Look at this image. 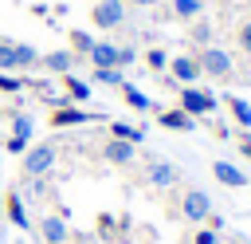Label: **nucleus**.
Here are the masks:
<instances>
[{
    "instance_id": "obj_29",
    "label": "nucleus",
    "mask_w": 251,
    "mask_h": 244,
    "mask_svg": "<svg viewBox=\"0 0 251 244\" xmlns=\"http://www.w3.org/2000/svg\"><path fill=\"white\" fill-rule=\"evenodd\" d=\"M0 91L16 94V91H24V79H20V75H0Z\"/></svg>"
},
{
    "instance_id": "obj_8",
    "label": "nucleus",
    "mask_w": 251,
    "mask_h": 244,
    "mask_svg": "<svg viewBox=\"0 0 251 244\" xmlns=\"http://www.w3.org/2000/svg\"><path fill=\"white\" fill-rule=\"evenodd\" d=\"M102 153H106L110 165H133V161H137V146H133V142H122V138H110Z\"/></svg>"
},
{
    "instance_id": "obj_3",
    "label": "nucleus",
    "mask_w": 251,
    "mask_h": 244,
    "mask_svg": "<svg viewBox=\"0 0 251 244\" xmlns=\"http://www.w3.org/2000/svg\"><path fill=\"white\" fill-rule=\"evenodd\" d=\"M216 106H220V102H216L212 91H204V87H180V110H184V114L200 118V114H212Z\"/></svg>"
},
{
    "instance_id": "obj_6",
    "label": "nucleus",
    "mask_w": 251,
    "mask_h": 244,
    "mask_svg": "<svg viewBox=\"0 0 251 244\" xmlns=\"http://www.w3.org/2000/svg\"><path fill=\"white\" fill-rule=\"evenodd\" d=\"M27 142H31V118L27 114H16L12 118V134H8V142H4V150L8 153H27Z\"/></svg>"
},
{
    "instance_id": "obj_31",
    "label": "nucleus",
    "mask_w": 251,
    "mask_h": 244,
    "mask_svg": "<svg viewBox=\"0 0 251 244\" xmlns=\"http://www.w3.org/2000/svg\"><path fill=\"white\" fill-rule=\"evenodd\" d=\"M196 244H216V232H212V228H200V232H196Z\"/></svg>"
},
{
    "instance_id": "obj_9",
    "label": "nucleus",
    "mask_w": 251,
    "mask_h": 244,
    "mask_svg": "<svg viewBox=\"0 0 251 244\" xmlns=\"http://www.w3.org/2000/svg\"><path fill=\"white\" fill-rule=\"evenodd\" d=\"M98 114H90V110H82V106H55V114H51V126H82V122H94Z\"/></svg>"
},
{
    "instance_id": "obj_12",
    "label": "nucleus",
    "mask_w": 251,
    "mask_h": 244,
    "mask_svg": "<svg viewBox=\"0 0 251 244\" xmlns=\"http://www.w3.org/2000/svg\"><path fill=\"white\" fill-rule=\"evenodd\" d=\"M39 236H43L47 244H67L71 232H67V220H63V216H43V220H39Z\"/></svg>"
},
{
    "instance_id": "obj_10",
    "label": "nucleus",
    "mask_w": 251,
    "mask_h": 244,
    "mask_svg": "<svg viewBox=\"0 0 251 244\" xmlns=\"http://www.w3.org/2000/svg\"><path fill=\"white\" fill-rule=\"evenodd\" d=\"M212 177L220 185H227V189H243L247 185V173L239 165H231V161H212Z\"/></svg>"
},
{
    "instance_id": "obj_18",
    "label": "nucleus",
    "mask_w": 251,
    "mask_h": 244,
    "mask_svg": "<svg viewBox=\"0 0 251 244\" xmlns=\"http://www.w3.org/2000/svg\"><path fill=\"white\" fill-rule=\"evenodd\" d=\"M63 83H67V98L71 102H90V83H82L75 75H63Z\"/></svg>"
},
{
    "instance_id": "obj_32",
    "label": "nucleus",
    "mask_w": 251,
    "mask_h": 244,
    "mask_svg": "<svg viewBox=\"0 0 251 244\" xmlns=\"http://www.w3.org/2000/svg\"><path fill=\"white\" fill-rule=\"evenodd\" d=\"M243 153H247V157H251V142H247V146H243Z\"/></svg>"
},
{
    "instance_id": "obj_33",
    "label": "nucleus",
    "mask_w": 251,
    "mask_h": 244,
    "mask_svg": "<svg viewBox=\"0 0 251 244\" xmlns=\"http://www.w3.org/2000/svg\"><path fill=\"white\" fill-rule=\"evenodd\" d=\"M126 4H149V0H126Z\"/></svg>"
},
{
    "instance_id": "obj_15",
    "label": "nucleus",
    "mask_w": 251,
    "mask_h": 244,
    "mask_svg": "<svg viewBox=\"0 0 251 244\" xmlns=\"http://www.w3.org/2000/svg\"><path fill=\"white\" fill-rule=\"evenodd\" d=\"M161 126H169V130H196V118H192V114H184L180 106H173V110H165V114H161Z\"/></svg>"
},
{
    "instance_id": "obj_7",
    "label": "nucleus",
    "mask_w": 251,
    "mask_h": 244,
    "mask_svg": "<svg viewBox=\"0 0 251 244\" xmlns=\"http://www.w3.org/2000/svg\"><path fill=\"white\" fill-rule=\"evenodd\" d=\"M169 71H173V79H176L180 87H196V79H200V63H196L192 55H173Z\"/></svg>"
},
{
    "instance_id": "obj_28",
    "label": "nucleus",
    "mask_w": 251,
    "mask_h": 244,
    "mask_svg": "<svg viewBox=\"0 0 251 244\" xmlns=\"http://www.w3.org/2000/svg\"><path fill=\"white\" fill-rule=\"evenodd\" d=\"M235 47H239V51H247V55H251V20H247V24H243V28H239V31H235Z\"/></svg>"
},
{
    "instance_id": "obj_16",
    "label": "nucleus",
    "mask_w": 251,
    "mask_h": 244,
    "mask_svg": "<svg viewBox=\"0 0 251 244\" xmlns=\"http://www.w3.org/2000/svg\"><path fill=\"white\" fill-rule=\"evenodd\" d=\"M122 98H126L129 110H149V106H153V98H149L145 91H137L133 83H122Z\"/></svg>"
},
{
    "instance_id": "obj_27",
    "label": "nucleus",
    "mask_w": 251,
    "mask_h": 244,
    "mask_svg": "<svg viewBox=\"0 0 251 244\" xmlns=\"http://www.w3.org/2000/svg\"><path fill=\"white\" fill-rule=\"evenodd\" d=\"M145 63H149V67H153V71H165V67H169V55H165V51H161V47H153V51H149V55H145Z\"/></svg>"
},
{
    "instance_id": "obj_17",
    "label": "nucleus",
    "mask_w": 251,
    "mask_h": 244,
    "mask_svg": "<svg viewBox=\"0 0 251 244\" xmlns=\"http://www.w3.org/2000/svg\"><path fill=\"white\" fill-rule=\"evenodd\" d=\"M110 138H122V142H145V126H129V122H110Z\"/></svg>"
},
{
    "instance_id": "obj_19",
    "label": "nucleus",
    "mask_w": 251,
    "mask_h": 244,
    "mask_svg": "<svg viewBox=\"0 0 251 244\" xmlns=\"http://www.w3.org/2000/svg\"><path fill=\"white\" fill-rule=\"evenodd\" d=\"M8 220L16 228H27V209H24V197L20 193H8Z\"/></svg>"
},
{
    "instance_id": "obj_26",
    "label": "nucleus",
    "mask_w": 251,
    "mask_h": 244,
    "mask_svg": "<svg viewBox=\"0 0 251 244\" xmlns=\"http://www.w3.org/2000/svg\"><path fill=\"white\" fill-rule=\"evenodd\" d=\"M0 71H16V51H12V39H0Z\"/></svg>"
},
{
    "instance_id": "obj_2",
    "label": "nucleus",
    "mask_w": 251,
    "mask_h": 244,
    "mask_svg": "<svg viewBox=\"0 0 251 244\" xmlns=\"http://www.w3.org/2000/svg\"><path fill=\"white\" fill-rule=\"evenodd\" d=\"M196 63H200V75H208V79H227L231 75V55L224 47H216V43H208Z\"/></svg>"
},
{
    "instance_id": "obj_4",
    "label": "nucleus",
    "mask_w": 251,
    "mask_h": 244,
    "mask_svg": "<svg viewBox=\"0 0 251 244\" xmlns=\"http://www.w3.org/2000/svg\"><path fill=\"white\" fill-rule=\"evenodd\" d=\"M90 20L102 28V31H114L126 24V0H94L90 8Z\"/></svg>"
},
{
    "instance_id": "obj_25",
    "label": "nucleus",
    "mask_w": 251,
    "mask_h": 244,
    "mask_svg": "<svg viewBox=\"0 0 251 244\" xmlns=\"http://www.w3.org/2000/svg\"><path fill=\"white\" fill-rule=\"evenodd\" d=\"M192 43H200V47L212 43V24L208 20H192Z\"/></svg>"
},
{
    "instance_id": "obj_23",
    "label": "nucleus",
    "mask_w": 251,
    "mask_h": 244,
    "mask_svg": "<svg viewBox=\"0 0 251 244\" xmlns=\"http://www.w3.org/2000/svg\"><path fill=\"white\" fill-rule=\"evenodd\" d=\"M94 43H98V39H94L90 31H78V28L71 31V51H75V55H90V47H94Z\"/></svg>"
},
{
    "instance_id": "obj_22",
    "label": "nucleus",
    "mask_w": 251,
    "mask_h": 244,
    "mask_svg": "<svg viewBox=\"0 0 251 244\" xmlns=\"http://www.w3.org/2000/svg\"><path fill=\"white\" fill-rule=\"evenodd\" d=\"M227 106H231V118H235L243 130H251V102H247V98H227Z\"/></svg>"
},
{
    "instance_id": "obj_14",
    "label": "nucleus",
    "mask_w": 251,
    "mask_h": 244,
    "mask_svg": "<svg viewBox=\"0 0 251 244\" xmlns=\"http://www.w3.org/2000/svg\"><path fill=\"white\" fill-rule=\"evenodd\" d=\"M39 63H43L47 71H55V75H71V67H75V51H47Z\"/></svg>"
},
{
    "instance_id": "obj_11",
    "label": "nucleus",
    "mask_w": 251,
    "mask_h": 244,
    "mask_svg": "<svg viewBox=\"0 0 251 244\" xmlns=\"http://www.w3.org/2000/svg\"><path fill=\"white\" fill-rule=\"evenodd\" d=\"M145 177H149V185H157V189H169V185H176V165L173 161H149V169H145Z\"/></svg>"
},
{
    "instance_id": "obj_5",
    "label": "nucleus",
    "mask_w": 251,
    "mask_h": 244,
    "mask_svg": "<svg viewBox=\"0 0 251 244\" xmlns=\"http://www.w3.org/2000/svg\"><path fill=\"white\" fill-rule=\"evenodd\" d=\"M180 213H184V220L204 224V220L212 216V197H208L204 189H188V193L180 197Z\"/></svg>"
},
{
    "instance_id": "obj_21",
    "label": "nucleus",
    "mask_w": 251,
    "mask_h": 244,
    "mask_svg": "<svg viewBox=\"0 0 251 244\" xmlns=\"http://www.w3.org/2000/svg\"><path fill=\"white\" fill-rule=\"evenodd\" d=\"M94 83H102V87H122L126 75H122V67H94Z\"/></svg>"
},
{
    "instance_id": "obj_30",
    "label": "nucleus",
    "mask_w": 251,
    "mask_h": 244,
    "mask_svg": "<svg viewBox=\"0 0 251 244\" xmlns=\"http://www.w3.org/2000/svg\"><path fill=\"white\" fill-rule=\"evenodd\" d=\"M133 59H137V51H133V47H118V67H129Z\"/></svg>"
},
{
    "instance_id": "obj_24",
    "label": "nucleus",
    "mask_w": 251,
    "mask_h": 244,
    "mask_svg": "<svg viewBox=\"0 0 251 244\" xmlns=\"http://www.w3.org/2000/svg\"><path fill=\"white\" fill-rule=\"evenodd\" d=\"M12 51H16V71H20V67H31V63H39V51H35L31 43H12Z\"/></svg>"
},
{
    "instance_id": "obj_1",
    "label": "nucleus",
    "mask_w": 251,
    "mask_h": 244,
    "mask_svg": "<svg viewBox=\"0 0 251 244\" xmlns=\"http://www.w3.org/2000/svg\"><path fill=\"white\" fill-rule=\"evenodd\" d=\"M51 165H55V146H51V142L27 146V153H24V161H20L24 177H43V173H51Z\"/></svg>"
},
{
    "instance_id": "obj_20",
    "label": "nucleus",
    "mask_w": 251,
    "mask_h": 244,
    "mask_svg": "<svg viewBox=\"0 0 251 244\" xmlns=\"http://www.w3.org/2000/svg\"><path fill=\"white\" fill-rule=\"evenodd\" d=\"M204 0H173V16L176 20H200Z\"/></svg>"
},
{
    "instance_id": "obj_13",
    "label": "nucleus",
    "mask_w": 251,
    "mask_h": 244,
    "mask_svg": "<svg viewBox=\"0 0 251 244\" xmlns=\"http://www.w3.org/2000/svg\"><path fill=\"white\" fill-rule=\"evenodd\" d=\"M94 67H118V47L110 43V39H98L94 47H90V55H86Z\"/></svg>"
}]
</instances>
